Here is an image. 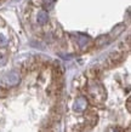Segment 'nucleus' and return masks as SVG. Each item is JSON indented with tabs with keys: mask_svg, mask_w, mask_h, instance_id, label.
Instances as JSON below:
<instances>
[{
	"mask_svg": "<svg viewBox=\"0 0 131 132\" xmlns=\"http://www.w3.org/2000/svg\"><path fill=\"white\" fill-rule=\"evenodd\" d=\"M89 96L96 102H103L106 98V91L102 87V85L95 82V84L90 85L89 87Z\"/></svg>",
	"mask_w": 131,
	"mask_h": 132,
	"instance_id": "f257e3e1",
	"label": "nucleus"
},
{
	"mask_svg": "<svg viewBox=\"0 0 131 132\" xmlns=\"http://www.w3.org/2000/svg\"><path fill=\"white\" fill-rule=\"evenodd\" d=\"M5 84L7 85L9 87H13V86H17L20 84L21 81V78H20V74L16 72V70H12V72L7 73L6 76H5Z\"/></svg>",
	"mask_w": 131,
	"mask_h": 132,
	"instance_id": "f03ea898",
	"label": "nucleus"
},
{
	"mask_svg": "<svg viewBox=\"0 0 131 132\" xmlns=\"http://www.w3.org/2000/svg\"><path fill=\"white\" fill-rule=\"evenodd\" d=\"M125 58V53L124 52H115L113 55L109 56L108 58V65L109 67H114V65H118L119 63H121Z\"/></svg>",
	"mask_w": 131,
	"mask_h": 132,
	"instance_id": "7ed1b4c3",
	"label": "nucleus"
},
{
	"mask_svg": "<svg viewBox=\"0 0 131 132\" xmlns=\"http://www.w3.org/2000/svg\"><path fill=\"white\" fill-rule=\"evenodd\" d=\"M87 108V100L85 97H78L74 102V110L78 113L84 112Z\"/></svg>",
	"mask_w": 131,
	"mask_h": 132,
	"instance_id": "20e7f679",
	"label": "nucleus"
},
{
	"mask_svg": "<svg viewBox=\"0 0 131 132\" xmlns=\"http://www.w3.org/2000/svg\"><path fill=\"white\" fill-rule=\"evenodd\" d=\"M124 29H125V26H124V24H118V26H117V27H114V29L109 33L108 39H109V40H112V39H114V38H117V36H119L120 34L124 32Z\"/></svg>",
	"mask_w": 131,
	"mask_h": 132,
	"instance_id": "39448f33",
	"label": "nucleus"
},
{
	"mask_svg": "<svg viewBox=\"0 0 131 132\" xmlns=\"http://www.w3.org/2000/svg\"><path fill=\"white\" fill-rule=\"evenodd\" d=\"M48 21H49V13L45 10H40L38 12V15H36V22L43 26V24L48 23Z\"/></svg>",
	"mask_w": 131,
	"mask_h": 132,
	"instance_id": "423d86ee",
	"label": "nucleus"
},
{
	"mask_svg": "<svg viewBox=\"0 0 131 132\" xmlns=\"http://www.w3.org/2000/svg\"><path fill=\"white\" fill-rule=\"evenodd\" d=\"M75 41H76V44H78V46L83 48L90 43V39H89V36L84 35V34H76Z\"/></svg>",
	"mask_w": 131,
	"mask_h": 132,
	"instance_id": "0eeeda50",
	"label": "nucleus"
},
{
	"mask_svg": "<svg viewBox=\"0 0 131 132\" xmlns=\"http://www.w3.org/2000/svg\"><path fill=\"white\" fill-rule=\"evenodd\" d=\"M85 119H86V121L89 122V125L90 126H94V125L97 122V115H95V114H90V115H86L85 116Z\"/></svg>",
	"mask_w": 131,
	"mask_h": 132,
	"instance_id": "6e6552de",
	"label": "nucleus"
},
{
	"mask_svg": "<svg viewBox=\"0 0 131 132\" xmlns=\"http://www.w3.org/2000/svg\"><path fill=\"white\" fill-rule=\"evenodd\" d=\"M7 44H9L7 38L5 35H3V34H0V47H6Z\"/></svg>",
	"mask_w": 131,
	"mask_h": 132,
	"instance_id": "1a4fd4ad",
	"label": "nucleus"
},
{
	"mask_svg": "<svg viewBox=\"0 0 131 132\" xmlns=\"http://www.w3.org/2000/svg\"><path fill=\"white\" fill-rule=\"evenodd\" d=\"M108 43V36H101L98 40H97V44H98V46H102V45L107 44Z\"/></svg>",
	"mask_w": 131,
	"mask_h": 132,
	"instance_id": "9d476101",
	"label": "nucleus"
},
{
	"mask_svg": "<svg viewBox=\"0 0 131 132\" xmlns=\"http://www.w3.org/2000/svg\"><path fill=\"white\" fill-rule=\"evenodd\" d=\"M5 63H6V57H5V55L0 53V67H3Z\"/></svg>",
	"mask_w": 131,
	"mask_h": 132,
	"instance_id": "9b49d317",
	"label": "nucleus"
},
{
	"mask_svg": "<svg viewBox=\"0 0 131 132\" xmlns=\"http://www.w3.org/2000/svg\"><path fill=\"white\" fill-rule=\"evenodd\" d=\"M126 109L129 112L131 110V100L130 98H127V101H126Z\"/></svg>",
	"mask_w": 131,
	"mask_h": 132,
	"instance_id": "f8f14e48",
	"label": "nucleus"
}]
</instances>
